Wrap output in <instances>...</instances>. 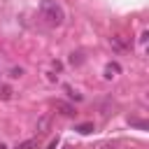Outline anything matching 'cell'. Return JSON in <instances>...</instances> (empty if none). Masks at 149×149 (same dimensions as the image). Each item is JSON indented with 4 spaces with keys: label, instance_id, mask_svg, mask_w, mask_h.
I'll list each match as a JSON object with an SVG mask.
<instances>
[{
    "label": "cell",
    "instance_id": "5",
    "mask_svg": "<svg viewBox=\"0 0 149 149\" xmlns=\"http://www.w3.org/2000/svg\"><path fill=\"white\" fill-rule=\"evenodd\" d=\"M0 149H7V147H5V144H2V142H0Z\"/></svg>",
    "mask_w": 149,
    "mask_h": 149
},
{
    "label": "cell",
    "instance_id": "4",
    "mask_svg": "<svg viewBox=\"0 0 149 149\" xmlns=\"http://www.w3.org/2000/svg\"><path fill=\"white\" fill-rule=\"evenodd\" d=\"M79 130H81V133H91V123H84V126H79Z\"/></svg>",
    "mask_w": 149,
    "mask_h": 149
},
{
    "label": "cell",
    "instance_id": "3",
    "mask_svg": "<svg viewBox=\"0 0 149 149\" xmlns=\"http://www.w3.org/2000/svg\"><path fill=\"white\" fill-rule=\"evenodd\" d=\"M35 144H37V142H35V140H30V142H23V144H21L19 149H33Z\"/></svg>",
    "mask_w": 149,
    "mask_h": 149
},
{
    "label": "cell",
    "instance_id": "2",
    "mask_svg": "<svg viewBox=\"0 0 149 149\" xmlns=\"http://www.w3.org/2000/svg\"><path fill=\"white\" fill-rule=\"evenodd\" d=\"M56 107H58V109H63V114H74L70 105H63V102H56Z\"/></svg>",
    "mask_w": 149,
    "mask_h": 149
},
{
    "label": "cell",
    "instance_id": "1",
    "mask_svg": "<svg viewBox=\"0 0 149 149\" xmlns=\"http://www.w3.org/2000/svg\"><path fill=\"white\" fill-rule=\"evenodd\" d=\"M40 12H42V16H44L49 23H54V26L63 23V19H65V14H63V9H61V5H58L56 0H42Z\"/></svg>",
    "mask_w": 149,
    "mask_h": 149
}]
</instances>
